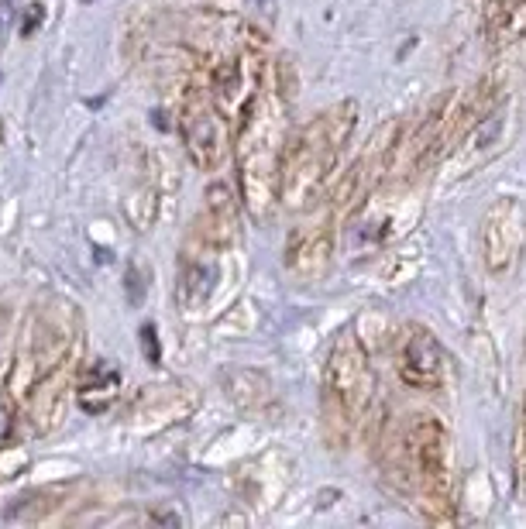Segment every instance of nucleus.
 I'll return each instance as SVG.
<instances>
[{
  "instance_id": "5",
  "label": "nucleus",
  "mask_w": 526,
  "mask_h": 529,
  "mask_svg": "<svg viewBox=\"0 0 526 529\" xmlns=\"http://www.w3.org/2000/svg\"><path fill=\"white\" fill-rule=\"evenodd\" d=\"M399 378L420 392L444 389L451 378V358L427 327H406V337L399 341Z\"/></svg>"
},
{
  "instance_id": "10",
  "label": "nucleus",
  "mask_w": 526,
  "mask_h": 529,
  "mask_svg": "<svg viewBox=\"0 0 526 529\" xmlns=\"http://www.w3.org/2000/svg\"><path fill=\"white\" fill-rule=\"evenodd\" d=\"M4 21H7V0H0V38H4Z\"/></svg>"
},
{
  "instance_id": "8",
  "label": "nucleus",
  "mask_w": 526,
  "mask_h": 529,
  "mask_svg": "<svg viewBox=\"0 0 526 529\" xmlns=\"http://www.w3.org/2000/svg\"><path fill=\"white\" fill-rule=\"evenodd\" d=\"M7 433H11V409L0 402V444L7 440Z\"/></svg>"
},
{
  "instance_id": "3",
  "label": "nucleus",
  "mask_w": 526,
  "mask_h": 529,
  "mask_svg": "<svg viewBox=\"0 0 526 529\" xmlns=\"http://www.w3.org/2000/svg\"><path fill=\"white\" fill-rule=\"evenodd\" d=\"M327 420L337 430V437L348 440L358 420L365 416L368 402H372V368H368V354L355 330H344L331 347L327 358Z\"/></svg>"
},
{
  "instance_id": "2",
  "label": "nucleus",
  "mask_w": 526,
  "mask_h": 529,
  "mask_svg": "<svg viewBox=\"0 0 526 529\" xmlns=\"http://www.w3.org/2000/svg\"><path fill=\"white\" fill-rule=\"evenodd\" d=\"M399 478L416 488L420 509L430 523L454 519V481H451V437L434 416H410L396 447Z\"/></svg>"
},
{
  "instance_id": "6",
  "label": "nucleus",
  "mask_w": 526,
  "mask_h": 529,
  "mask_svg": "<svg viewBox=\"0 0 526 529\" xmlns=\"http://www.w3.org/2000/svg\"><path fill=\"white\" fill-rule=\"evenodd\" d=\"M489 35L492 45H513L526 38V0L489 4Z\"/></svg>"
},
{
  "instance_id": "4",
  "label": "nucleus",
  "mask_w": 526,
  "mask_h": 529,
  "mask_svg": "<svg viewBox=\"0 0 526 529\" xmlns=\"http://www.w3.org/2000/svg\"><path fill=\"white\" fill-rule=\"evenodd\" d=\"M526 207L516 196H502L482 213L478 224V255L492 275H509L523 255Z\"/></svg>"
},
{
  "instance_id": "1",
  "label": "nucleus",
  "mask_w": 526,
  "mask_h": 529,
  "mask_svg": "<svg viewBox=\"0 0 526 529\" xmlns=\"http://www.w3.org/2000/svg\"><path fill=\"white\" fill-rule=\"evenodd\" d=\"M355 131V104H341L300 131L279 165V196L289 210L313 203V196L331 179L344 141Z\"/></svg>"
},
{
  "instance_id": "11",
  "label": "nucleus",
  "mask_w": 526,
  "mask_h": 529,
  "mask_svg": "<svg viewBox=\"0 0 526 529\" xmlns=\"http://www.w3.org/2000/svg\"><path fill=\"white\" fill-rule=\"evenodd\" d=\"M489 4H502V0H489Z\"/></svg>"
},
{
  "instance_id": "9",
  "label": "nucleus",
  "mask_w": 526,
  "mask_h": 529,
  "mask_svg": "<svg viewBox=\"0 0 526 529\" xmlns=\"http://www.w3.org/2000/svg\"><path fill=\"white\" fill-rule=\"evenodd\" d=\"M145 354H152V361H159V347H155V327H145Z\"/></svg>"
},
{
  "instance_id": "7",
  "label": "nucleus",
  "mask_w": 526,
  "mask_h": 529,
  "mask_svg": "<svg viewBox=\"0 0 526 529\" xmlns=\"http://www.w3.org/2000/svg\"><path fill=\"white\" fill-rule=\"evenodd\" d=\"M516 478H520V495L526 499V406L520 416V433H516Z\"/></svg>"
}]
</instances>
